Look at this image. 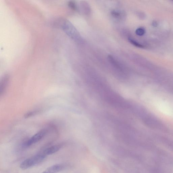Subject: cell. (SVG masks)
I'll return each mask as SVG.
<instances>
[{"mask_svg": "<svg viewBox=\"0 0 173 173\" xmlns=\"http://www.w3.org/2000/svg\"><path fill=\"white\" fill-rule=\"evenodd\" d=\"M46 157L42 153L39 154L31 158L25 159L21 163L20 167L23 170L28 169L42 162Z\"/></svg>", "mask_w": 173, "mask_h": 173, "instance_id": "1", "label": "cell"}, {"mask_svg": "<svg viewBox=\"0 0 173 173\" xmlns=\"http://www.w3.org/2000/svg\"><path fill=\"white\" fill-rule=\"evenodd\" d=\"M62 28L66 33L74 40H77L79 38V35L76 29L69 21L64 20L61 24Z\"/></svg>", "mask_w": 173, "mask_h": 173, "instance_id": "2", "label": "cell"}, {"mask_svg": "<svg viewBox=\"0 0 173 173\" xmlns=\"http://www.w3.org/2000/svg\"><path fill=\"white\" fill-rule=\"evenodd\" d=\"M47 132V130L46 129H42L40 130L37 133L33 136L31 138L26 141L24 144V146L25 147H29V146L38 143L45 136Z\"/></svg>", "mask_w": 173, "mask_h": 173, "instance_id": "3", "label": "cell"}, {"mask_svg": "<svg viewBox=\"0 0 173 173\" xmlns=\"http://www.w3.org/2000/svg\"><path fill=\"white\" fill-rule=\"evenodd\" d=\"M65 166L62 165H57L48 167L42 173H57L64 170Z\"/></svg>", "mask_w": 173, "mask_h": 173, "instance_id": "4", "label": "cell"}, {"mask_svg": "<svg viewBox=\"0 0 173 173\" xmlns=\"http://www.w3.org/2000/svg\"><path fill=\"white\" fill-rule=\"evenodd\" d=\"M61 148V146L60 145L52 146L44 150L42 153L46 156L48 155L54 154L58 151Z\"/></svg>", "mask_w": 173, "mask_h": 173, "instance_id": "5", "label": "cell"}, {"mask_svg": "<svg viewBox=\"0 0 173 173\" xmlns=\"http://www.w3.org/2000/svg\"><path fill=\"white\" fill-rule=\"evenodd\" d=\"M9 77L8 76L4 77L2 80L0 84V94L2 96L5 92L8 85Z\"/></svg>", "mask_w": 173, "mask_h": 173, "instance_id": "6", "label": "cell"}, {"mask_svg": "<svg viewBox=\"0 0 173 173\" xmlns=\"http://www.w3.org/2000/svg\"><path fill=\"white\" fill-rule=\"evenodd\" d=\"M123 13L119 11L114 10L112 11L111 14L112 16L117 19H121L123 17L122 15Z\"/></svg>", "mask_w": 173, "mask_h": 173, "instance_id": "7", "label": "cell"}, {"mask_svg": "<svg viewBox=\"0 0 173 173\" xmlns=\"http://www.w3.org/2000/svg\"><path fill=\"white\" fill-rule=\"evenodd\" d=\"M128 41L129 42L132 44V45L139 48H143V46L141 45V44L138 42L135 41L134 40L132 39L129 38L128 39Z\"/></svg>", "mask_w": 173, "mask_h": 173, "instance_id": "8", "label": "cell"}, {"mask_svg": "<svg viewBox=\"0 0 173 173\" xmlns=\"http://www.w3.org/2000/svg\"><path fill=\"white\" fill-rule=\"evenodd\" d=\"M135 33L136 34L139 36H142L144 34L145 30L143 28H140L136 30Z\"/></svg>", "mask_w": 173, "mask_h": 173, "instance_id": "9", "label": "cell"}, {"mask_svg": "<svg viewBox=\"0 0 173 173\" xmlns=\"http://www.w3.org/2000/svg\"><path fill=\"white\" fill-rule=\"evenodd\" d=\"M69 6L73 10H76L77 9L76 4L73 1H70L68 3Z\"/></svg>", "mask_w": 173, "mask_h": 173, "instance_id": "10", "label": "cell"}, {"mask_svg": "<svg viewBox=\"0 0 173 173\" xmlns=\"http://www.w3.org/2000/svg\"><path fill=\"white\" fill-rule=\"evenodd\" d=\"M37 112H38L36 111L28 112V113H26V114L25 115V117L26 118L30 117L33 116V115L36 114Z\"/></svg>", "mask_w": 173, "mask_h": 173, "instance_id": "11", "label": "cell"}]
</instances>
